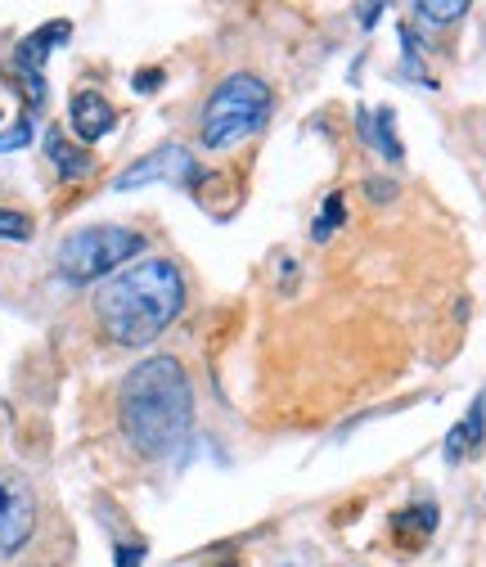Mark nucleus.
I'll list each match as a JSON object with an SVG mask.
<instances>
[{"instance_id":"a211bd4d","label":"nucleus","mask_w":486,"mask_h":567,"mask_svg":"<svg viewBox=\"0 0 486 567\" xmlns=\"http://www.w3.org/2000/svg\"><path fill=\"white\" fill-rule=\"evenodd\" d=\"M144 563V545L135 540V545H117V567H140Z\"/></svg>"},{"instance_id":"39448f33","label":"nucleus","mask_w":486,"mask_h":567,"mask_svg":"<svg viewBox=\"0 0 486 567\" xmlns=\"http://www.w3.org/2000/svg\"><path fill=\"white\" fill-rule=\"evenodd\" d=\"M41 527V504L23 473L0 468V563H14Z\"/></svg>"},{"instance_id":"dca6fc26","label":"nucleus","mask_w":486,"mask_h":567,"mask_svg":"<svg viewBox=\"0 0 486 567\" xmlns=\"http://www.w3.org/2000/svg\"><path fill=\"white\" fill-rule=\"evenodd\" d=\"M401 45H405V77H423V59H419V50H414V32L410 27H401ZM428 81V77H423Z\"/></svg>"},{"instance_id":"6e6552de","label":"nucleus","mask_w":486,"mask_h":567,"mask_svg":"<svg viewBox=\"0 0 486 567\" xmlns=\"http://www.w3.org/2000/svg\"><path fill=\"white\" fill-rule=\"evenodd\" d=\"M68 117H72V131H77V144L104 140V135L117 126V108L108 104L99 90H77L72 104H68Z\"/></svg>"},{"instance_id":"ddd939ff","label":"nucleus","mask_w":486,"mask_h":567,"mask_svg":"<svg viewBox=\"0 0 486 567\" xmlns=\"http://www.w3.org/2000/svg\"><path fill=\"white\" fill-rule=\"evenodd\" d=\"M342 225H347V198H342V194H329V198L320 203V216L311 221V239H315V243H329V234L342 230Z\"/></svg>"},{"instance_id":"aec40b11","label":"nucleus","mask_w":486,"mask_h":567,"mask_svg":"<svg viewBox=\"0 0 486 567\" xmlns=\"http://www.w3.org/2000/svg\"><path fill=\"white\" fill-rule=\"evenodd\" d=\"M356 18H360V27H374L378 18H383V5H360Z\"/></svg>"},{"instance_id":"f3484780","label":"nucleus","mask_w":486,"mask_h":567,"mask_svg":"<svg viewBox=\"0 0 486 567\" xmlns=\"http://www.w3.org/2000/svg\"><path fill=\"white\" fill-rule=\"evenodd\" d=\"M365 194L374 198V203H392V198H396V185H392V180L369 176V180H365Z\"/></svg>"},{"instance_id":"f257e3e1","label":"nucleus","mask_w":486,"mask_h":567,"mask_svg":"<svg viewBox=\"0 0 486 567\" xmlns=\"http://www.w3.org/2000/svg\"><path fill=\"white\" fill-rule=\"evenodd\" d=\"M117 423L135 455L171 459L194 432V387L176 356H149L117 387Z\"/></svg>"},{"instance_id":"2eb2a0df","label":"nucleus","mask_w":486,"mask_h":567,"mask_svg":"<svg viewBox=\"0 0 486 567\" xmlns=\"http://www.w3.org/2000/svg\"><path fill=\"white\" fill-rule=\"evenodd\" d=\"M0 239L5 243H27L32 239V216L14 212V207H0Z\"/></svg>"},{"instance_id":"f8f14e48","label":"nucleus","mask_w":486,"mask_h":567,"mask_svg":"<svg viewBox=\"0 0 486 567\" xmlns=\"http://www.w3.org/2000/svg\"><path fill=\"white\" fill-rule=\"evenodd\" d=\"M392 527H396V536H419V540H428L432 531H437V504L423 500V504H414V509L396 513Z\"/></svg>"},{"instance_id":"1a4fd4ad","label":"nucleus","mask_w":486,"mask_h":567,"mask_svg":"<svg viewBox=\"0 0 486 567\" xmlns=\"http://www.w3.org/2000/svg\"><path fill=\"white\" fill-rule=\"evenodd\" d=\"M482 441H486V392H477V401L468 405V414L446 432V459L450 464H459V459L477 455Z\"/></svg>"},{"instance_id":"423d86ee","label":"nucleus","mask_w":486,"mask_h":567,"mask_svg":"<svg viewBox=\"0 0 486 567\" xmlns=\"http://www.w3.org/2000/svg\"><path fill=\"white\" fill-rule=\"evenodd\" d=\"M198 176L194 167V153L185 149V144H158L153 153H144L140 162H131L126 171H117L113 176V189H144L153 185V180H171V185H189V180Z\"/></svg>"},{"instance_id":"6ab92c4d","label":"nucleus","mask_w":486,"mask_h":567,"mask_svg":"<svg viewBox=\"0 0 486 567\" xmlns=\"http://www.w3.org/2000/svg\"><path fill=\"white\" fill-rule=\"evenodd\" d=\"M158 86H162V72L158 68L135 72V90H140V95H149V90H158Z\"/></svg>"},{"instance_id":"f03ea898","label":"nucleus","mask_w":486,"mask_h":567,"mask_svg":"<svg viewBox=\"0 0 486 567\" xmlns=\"http://www.w3.org/2000/svg\"><path fill=\"white\" fill-rule=\"evenodd\" d=\"M185 311V275L176 261L149 257L104 279L95 293V320L117 347H149Z\"/></svg>"},{"instance_id":"0eeeda50","label":"nucleus","mask_w":486,"mask_h":567,"mask_svg":"<svg viewBox=\"0 0 486 567\" xmlns=\"http://www.w3.org/2000/svg\"><path fill=\"white\" fill-rule=\"evenodd\" d=\"M32 131H36V113L27 104L23 86L14 77H0V153L32 144Z\"/></svg>"},{"instance_id":"7ed1b4c3","label":"nucleus","mask_w":486,"mask_h":567,"mask_svg":"<svg viewBox=\"0 0 486 567\" xmlns=\"http://www.w3.org/2000/svg\"><path fill=\"white\" fill-rule=\"evenodd\" d=\"M270 113H275L270 81L257 72H230L203 104V122H198L203 149H234V144L252 140L266 131Z\"/></svg>"},{"instance_id":"9b49d317","label":"nucleus","mask_w":486,"mask_h":567,"mask_svg":"<svg viewBox=\"0 0 486 567\" xmlns=\"http://www.w3.org/2000/svg\"><path fill=\"white\" fill-rule=\"evenodd\" d=\"M356 122H360V140L374 144V149L383 153L387 162H401L405 158V144L396 140V113H392V108H378V113H365V108H360Z\"/></svg>"},{"instance_id":"4468645a","label":"nucleus","mask_w":486,"mask_h":567,"mask_svg":"<svg viewBox=\"0 0 486 567\" xmlns=\"http://www.w3.org/2000/svg\"><path fill=\"white\" fill-rule=\"evenodd\" d=\"M468 14V0H419L414 5V18H423L428 27H450Z\"/></svg>"},{"instance_id":"9d476101","label":"nucleus","mask_w":486,"mask_h":567,"mask_svg":"<svg viewBox=\"0 0 486 567\" xmlns=\"http://www.w3.org/2000/svg\"><path fill=\"white\" fill-rule=\"evenodd\" d=\"M45 158L54 162L59 180H86L95 171V158H90L81 144H72L63 131H45Z\"/></svg>"},{"instance_id":"20e7f679","label":"nucleus","mask_w":486,"mask_h":567,"mask_svg":"<svg viewBox=\"0 0 486 567\" xmlns=\"http://www.w3.org/2000/svg\"><path fill=\"white\" fill-rule=\"evenodd\" d=\"M144 252V234L131 225H86V230L68 234L59 248V275L68 284H90L113 270H122L131 257Z\"/></svg>"}]
</instances>
